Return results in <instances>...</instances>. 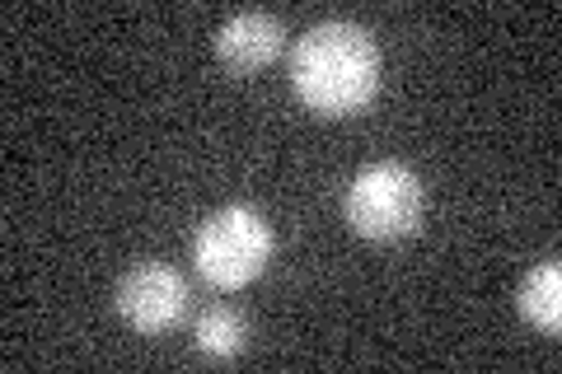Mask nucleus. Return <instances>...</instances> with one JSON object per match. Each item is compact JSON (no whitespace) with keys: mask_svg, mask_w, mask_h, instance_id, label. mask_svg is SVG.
Here are the masks:
<instances>
[{"mask_svg":"<svg viewBox=\"0 0 562 374\" xmlns=\"http://www.w3.org/2000/svg\"><path fill=\"white\" fill-rule=\"evenodd\" d=\"M281 43H286V24H281L277 14L244 10L216 33V57L225 61V70H235V76H254V70H268L281 57Z\"/></svg>","mask_w":562,"mask_h":374,"instance_id":"obj_5","label":"nucleus"},{"mask_svg":"<svg viewBox=\"0 0 562 374\" xmlns=\"http://www.w3.org/2000/svg\"><path fill=\"white\" fill-rule=\"evenodd\" d=\"M249 347V318L231 305H216L198 318V351L206 361H235Z\"/></svg>","mask_w":562,"mask_h":374,"instance_id":"obj_7","label":"nucleus"},{"mask_svg":"<svg viewBox=\"0 0 562 374\" xmlns=\"http://www.w3.org/2000/svg\"><path fill=\"white\" fill-rule=\"evenodd\" d=\"M291 84L314 113H361L380 89V47L361 24H314L291 52Z\"/></svg>","mask_w":562,"mask_h":374,"instance_id":"obj_1","label":"nucleus"},{"mask_svg":"<svg viewBox=\"0 0 562 374\" xmlns=\"http://www.w3.org/2000/svg\"><path fill=\"white\" fill-rule=\"evenodd\" d=\"M516 309L530 328L539 332H558L562 328V267L558 258H543L539 267H530L516 291Z\"/></svg>","mask_w":562,"mask_h":374,"instance_id":"obj_6","label":"nucleus"},{"mask_svg":"<svg viewBox=\"0 0 562 374\" xmlns=\"http://www.w3.org/2000/svg\"><path fill=\"white\" fill-rule=\"evenodd\" d=\"M272 225L254 206H221L216 216L202 220L198 239H192V262L211 286L239 291L262 276V267L272 262Z\"/></svg>","mask_w":562,"mask_h":374,"instance_id":"obj_2","label":"nucleus"},{"mask_svg":"<svg viewBox=\"0 0 562 374\" xmlns=\"http://www.w3.org/2000/svg\"><path fill=\"white\" fill-rule=\"evenodd\" d=\"M422 211H427V192L408 165H371L347 188V225L361 239H408L422 225Z\"/></svg>","mask_w":562,"mask_h":374,"instance_id":"obj_3","label":"nucleus"},{"mask_svg":"<svg viewBox=\"0 0 562 374\" xmlns=\"http://www.w3.org/2000/svg\"><path fill=\"white\" fill-rule=\"evenodd\" d=\"M117 314L136 332H169L188 314V281L165 262H140L117 281Z\"/></svg>","mask_w":562,"mask_h":374,"instance_id":"obj_4","label":"nucleus"}]
</instances>
